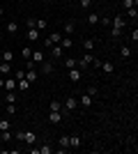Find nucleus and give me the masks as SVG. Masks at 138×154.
I'll list each match as a JSON object with an SVG mask.
<instances>
[{
  "mask_svg": "<svg viewBox=\"0 0 138 154\" xmlns=\"http://www.w3.org/2000/svg\"><path fill=\"white\" fill-rule=\"evenodd\" d=\"M14 138L23 140L26 145H35V143H37V134H35V131H23V129H21V131H16V134H14Z\"/></svg>",
  "mask_w": 138,
  "mask_h": 154,
  "instance_id": "nucleus-1",
  "label": "nucleus"
},
{
  "mask_svg": "<svg viewBox=\"0 0 138 154\" xmlns=\"http://www.w3.org/2000/svg\"><path fill=\"white\" fill-rule=\"evenodd\" d=\"M76 108H78V99H76V97H67L65 99V110L67 113H74Z\"/></svg>",
  "mask_w": 138,
  "mask_h": 154,
  "instance_id": "nucleus-2",
  "label": "nucleus"
},
{
  "mask_svg": "<svg viewBox=\"0 0 138 154\" xmlns=\"http://www.w3.org/2000/svg\"><path fill=\"white\" fill-rule=\"evenodd\" d=\"M92 60H94V55H92V53H85L81 60H76V64H78V69H85L87 64H92Z\"/></svg>",
  "mask_w": 138,
  "mask_h": 154,
  "instance_id": "nucleus-3",
  "label": "nucleus"
},
{
  "mask_svg": "<svg viewBox=\"0 0 138 154\" xmlns=\"http://www.w3.org/2000/svg\"><path fill=\"white\" fill-rule=\"evenodd\" d=\"M26 37L30 39V42H37V39H41V32L37 30V28H28V32H26Z\"/></svg>",
  "mask_w": 138,
  "mask_h": 154,
  "instance_id": "nucleus-4",
  "label": "nucleus"
},
{
  "mask_svg": "<svg viewBox=\"0 0 138 154\" xmlns=\"http://www.w3.org/2000/svg\"><path fill=\"white\" fill-rule=\"evenodd\" d=\"M111 23H113V28H120V30H124L127 28V21H124V16H115V19H111Z\"/></svg>",
  "mask_w": 138,
  "mask_h": 154,
  "instance_id": "nucleus-5",
  "label": "nucleus"
},
{
  "mask_svg": "<svg viewBox=\"0 0 138 154\" xmlns=\"http://www.w3.org/2000/svg\"><path fill=\"white\" fill-rule=\"evenodd\" d=\"M48 53H51L53 58H60V55H65V48H62L60 44H53L51 48H48Z\"/></svg>",
  "mask_w": 138,
  "mask_h": 154,
  "instance_id": "nucleus-6",
  "label": "nucleus"
},
{
  "mask_svg": "<svg viewBox=\"0 0 138 154\" xmlns=\"http://www.w3.org/2000/svg\"><path fill=\"white\" fill-rule=\"evenodd\" d=\"M99 69H104V74H113L115 71V64L111 62V60H101V67Z\"/></svg>",
  "mask_w": 138,
  "mask_h": 154,
  "instance_id": "nucleus-7",
  "label": "nucleus"
},
{
  "mask_svg": "<svg viewBox=\"0 0 138 154\" xmlns=\"http://www.w3.org/2000/svg\"><path fill=\"white\" fill-rule=\"evenodd\" d=\"M81 76H83V74H81V69H76V67H72V69H69V81H72V83H78Z\"/></svg>",
  "mask_w": 138,
  "mask_h": 154,
  "instance_id": "nucleus-8",
  "label": "nucleus"
},
{
  "mask_svg": "<svg viewBox=\"0 0 138 154\" xmlns=\"http://www.w3.org/2000/svg\"><path fill=\"white\" fill-rule=\"evenodd\" d=\"M16 88H19L21 92H26L28 88H30V81H28V78L23 76V78H21V81H16Z\"/></svg>",
  "mask_w": 138,
  "mask_h": 154,
  "instance_id": "nucleus-9",
  "label": "nucleus"
},
{
  "mask_svg": "<svg viewBox=\"0 0 138 154\" xmlns=\"http://www.w3.org/2000/svg\"><path fill=\"white\" fill-rule=\"evenodd\" d=\"M5 90L7 92H12V90H16V78H5Z\"/></svg>",
  "mask_w": 138,
  "mask_h": 154,
  "instance_id": "nucleus-10",
  "label": "nucleus"
},
{
  "mask_svg": "<svg viewBox=\"0 0 138 154\" xmlns=\"http://www.w3.org/2000/svg\"><path fill=\"white\" fill-rule=\"evenodd\" d=\"M48 120H51L53 124H60V120H62V115H60V110H51V113H48Z\"/></svg>",
  "mask_w": 138,
  "mask_h": 154,
  "instance_id": "nucleus-11",
  "label": "nucleus"
},
{
  "mask_svg": "<svg viewBox=\"0 0 138 154\" xmlns=\"http://www.w3.org/2000/svg\"><path fill=\"white\" fill-rule=\"evenodd\" d=\"M35 28H37L39 32H44L46 28H48V21H46V19H37V21H35Z\"/></svg>",
  "mask_w": 138,
  "mask_h": 154,
  "instance_id": "nucleus-12",
  "label": "nucleus"
},
{
  "mask_svg": "<svg viewBox=\"0 0 138 154\" xmlns=\"http://www.w3.org/2000/svg\"><path fill=\"white\" fill-rule=\"evenodd\" d=\"M81 106H83V108H90V106H92V97L87 94V92L81 97Z\"/></svg>",
  "mask_w": 138,
  "mask_h": 154,
  "instance_id": "nucleus-13",
  "label": "nucleus"
},
{
  "mask_svg": "<svg viewBox=\"0 0 138 154\" xmlns=\"http://www.w3.org/2000/svg\"><path fill=\"white\" fill-rule=\"evenodd\" d=\"M41 64V74H51L53 71V62H48V60H44V62H39Z\"/></svg>",
  "mask_w": 138,
  "mask_h": 154,
  "instance_id": "nucleus-14",
  "label": "nucleus"
},
{
  "mask_svg": "<svg viewBox=\"0 0 138 154\" xmlns=\"http://www.w3.org/2000/svg\"><path fill=\"white\" fill-rule=\"evenodd\" d=\"M30 60H32L35 64H39V62H44V55H41V51H32V55H30Z\"/></svg>",
  "mask_w": 138,
  "mask_h": 154,
  "instance_id": "nucleus-15",
  "label": "nucleus"
},
{
  "mask_svg": "<svg viewBox=\"0 0 138 154\" xmlns=\"http://www.w3.org/2000/svg\"><path fill=\"white\" fill-rule=\"evenodd\" d=\"M0 74H12V62H0Z\"/></svg>",
  "mask_w": 138,
  "mask_h": 154,
  "instance_id": "nucleus-16",
  "label": "nucleus"
},
{
  "mask_svg": "<svg viewBox=\"0 0 138 154\" xmlns=\"http://www.w3.org/2000/svg\"><path fill=\"white\" fill-rule=\"evenodd\" d=\"M48 42H51V44H60V39H62V35H60V32H51V35H48Z\"/></svg>",
  "mask_w": 138,
  "mask_h": 154,
  "instance_id": "nucleus-17",
  "label": "nucleus"
},
{
  "mask_svg": "<svg viewBox=\"0 0 138 154\" xmlns=\"http://www.w3.org/2000/svg\"><path fill=\"white\" fill-rule=\"evenodd\" d=\"M60 46H62V48H65V51H67V48H72V46H74L72 37H62V39H60Z\"/></svg>",
  "mask_w": 138,
  "mask_h": 154,
  "instance_id": "nucleus-18",
  "label": "nucleus"
},
{
  "mask_svg": "<svg viewBox=\"0 0 138 154\" xmlns=\"http://www.w3.org/2000/svg\"><path fill=\"white\" fill-rule=\"evenodd\" d=\"M37 76H39V74H37L35 69H26V78L30 81V83H35V81H37Z\"/></svg>",
  "mask_w": 138,
  "mask_h": 154,
  "instance_id": "nucleus-19",
  "label": "nucleus"
},
{
  "mask_svg": "<svg viewBox=\"0 0 138 154\" xmlns=\"http://www.w3.org/2000/svg\"><path fill=\"white\" fill-rule=\"evenodd\" d=\"M99 19H101V16H97V14H94V12H92V14H87V23H90V26H97V23H99Z\"/></svg>",
  "mask_w": 138,
  "mask_h": 154,
  "instance_id": "nucleus-20",
  "label": "nucleus"
},
{
  "mask_svg": "<svg viewBox=\"0 0 138 154\" xmlns=\"http://www.w3.org/2000/svg\"><path fill=\"white\" fill-rule=\"evenodd\" d=\"M7 32H9V35L19 32V23H16V21H9V23H7Z\"/></svg>",
  "mask_w": 138,
  "mask_h": 154,
  "instance_id": "nucleus-21",
  "label": "nucleus"
},
{
  "mask_svg": "<svg viewBox=\"0 0 138 154\" xmlns=\"http://www.w3.org/2000/svg\"><path fill=\"white\" fill-rule=\"evenodd\" d=\"M74 28H76V23H74V21H67L65 23V35H74Z\"/></svg>",
  "mask_w": 138,
  "mask_h": 154,
  "instance_id": "nucleus-22",
  "label": "nucleus"
},
{
  "mask_svg": "<svg viewBox=\"0 0 138 154\" xmlns=\"http://www.w3.org/2000/svg\"><path fill=\"white\" fill-rule=\"evenodd\" d=\"M83 48H85V53H92V48H94V39H85V42H83Z\"/></svg>",
  "mask_w": 138,
  "mask_h": 154,
  "instance_id": "nucleus-23",
  "label": "nucleus"
},
{
  "mask_svg": "<svg viewBox=\"0 0 138 154\" xmlns=\"http://www.w3.org/2000/svg\"><path fill=\"white\" fill-rule=\"evenodd\" d=\"M67 147H69V136H62L60 138V152H65Z\"/></svg>",
  "mask_w": 138,
  "mask_h": 154,
  "instance_id": "nucleus-24",
  "label": "nucleus"
},
{
  "mask_svg": "<svg viewBox=\"0 0 138 154\" xmlns=\"http://www.w3.org/2000/svg\"><path fill=\"white\" fill-rule=\"evenodd\" d=\"M127 19H133V21L138 19V9L136 7H129V9H127Z\"/></svg>",
  "mask_w": 138,
  "mask_h": 154,
  "instance_id": "nucleus-25",
  "label": "nucleus"
},
{
  "mask_svg": "<svg viewBox=\"0 0 138 154\" xmlns=\"http://www.w3.org/2000/svg\"><path fill=\"white\" fill-rule=\"evenodd\" d=\"M0 136H2V143H9L14 138V134L9 131V129H7V131H0Z\"/></svg>",
  "mask_w": 138,
  "mask_h": 154,
  "instance_id": "nucleus-26",
  "label": "nucleus"
},
{
  "mask_svg": "<svg viewBox=\"0 0 138 154\" xmlns=\"http://www.w3.org/2000/svg\"><path fill=\"white\" fill-rule=\"evenodd\" d=\"M78 145H81L78 136H69V147H78Z\"/></svg>",
  "mask_w": 138,
  "mask_h": 154,
  "instance_id": "nucleus-27",
  "label": "nucleus"
},
{
  "mask_svg": "<svg viewBox=\"0 0 138 154\" xmlns=\"http://www.w3.org/2000/svg\"><path fill=\"white\" fill-rule=\"evenodd\" d=\"M120 55H122V58H131V48H129V46H122V48H120Z\"/></svg>",
  "mask_w": 138,
  "mask_h": 154,
  "instance_id": "nucleus-28",
  "label": "nucleus"
},
{
  "mask_svg": "<svg viewBox=\"0 0 138 154\" xmlns=\"http://www.w3.org/2000/svg\"><path fill=\"white\" fill-rule=\"evenodd\" d=\"M5 101H7V103H16V94H14V90L5 94Z\"/></svg>",
  "mask_w": 138,
  "mask_h": 154,
  "instance_id": "nucleus-29",
  "label": "nucleus"
},
{
  "mask_svg": "<svg viewBox=\"0 0 138 154\" xmlns=\"http://www.w3.org/2000/svg\"><path fill=\"white\" fill-rule=\"evenodd\" d=\"M37 152H39V154H53V152H55V149H53L51 145H44V147H41V149L37 147Z\"/></svg>",
  "mask_w": 138,
  "mask_h": 154,
  "instance_id": "nucleus-30",
  "label": "nucleus"
},
{
  "mask_svg": "<svg viewBox=\"0 0 138 154\" xmlns=\"http://www.w3.org/2000/svg\"><path fill=\"white\" fill-rule=\"evenodd\" d=\"M138 5V0H122V7L124 9H129V7H136Z\"/></svg>",
  "mask_w": 138,
  "mask_h": 154,
  "instance_id": "nucleus-31",
  "label": "nucleus"
},
{
  "mask_svg": "<svg viewBox=\"0 0 138 154\" xmlns=\"http://www.w3.org/2000/svg\"><path fill=\"white\" fill-rule=\"evenodd\" d=\"M2 60H5V62H12V60H14V53L12 51H5V53H2Z\"/></svg>",
  "mask_w": 138,
  "mask_h": 154,
  "instance_id": "nucleus-32",
  "label": "nucleus"
},
{
  "mask_svg": "<svg viewBox=\"0 0 138 154\" xmlns=\"http://www.w3.org/2000/svg\"><path fill=\"white\" fill-rule=\"evenodd\" d=\"M65 67H67V69L76 67V58H67V60H65Z\"/></svg>",
  "mask_w": 138,
  "mask_h": 154,
  "instance_id": "nucleus-33",
  "label": "nucleus"
},
{
  "mask_svg": "<svg viewBox=\"0 0 138 154\" xmlns=\"http://www.w3.org/2000/svg\"><path fill=\"white\" fill-rule=\"evenodd\" d=\"M30 55H32V48H28V46H23V58L30 60Z\"/></svg>",
  "mask_w": 138,
  "mask_h": 154,
  "instance_id": "nucleus-34",
  "label": "nucleus"
},
{
  "mask_svg": "<svg viewBox=\"0 0 138 154\" xmlns=\"http://www.w3.org/2000/svg\"><path fill=\"white\" fill-rule=\"evenodd\" d=\"M9 129V120H0V131H7Z\"/></svg>",
  "mask_w": 138,
  "mask_h": 154,
  "instance_id": "nucleus-35",
  "label": "nucleus"
},
{
  "mask_svg": "<svg viewBox=\"0 0 138 154\" xmlns=\"http://www.w3.org/2000/svg\"><path fill=\"white\" fill-rule=\"evenodd\" d=\"M51 110H60V101H58V99H53V101H51Z\"/></svg>",
  "mask_w": 138,
  "mask_h": 154,
  "instance_id": "nucleus-36",
  "label": "nucleus"
},
{
  "mask_svg": "<svg viewBox=\"0 0 138 154\" xmlns=\"http://www.w3.org/2000/svg\"><path fill=\"white\" fill-rule=\"evenodd\" d=\"M7 113H9V115H14V113H16V106H14V103H7Z\"/></svg>",
  "mask_w": 138,
  "mask_h": 154,
  "instance_id": "nucleus-37",
  "label": "nucleus"
},
{
  "mask_svg": "<svg viewBox=\"0 0 138 154\" xmlns=\"http://www.w3.org/2000/svg\"><path fill=\"white\" fill-rule=\"evenodd\" d=\"M12 74H14V78H16V81H21V78L26 76V74H23V69H21V71H12Z\"/></svg>",
  "mask_w": 138,
  "mask_h": 154,
  "instance_id": "nucleus-38",
  "label": "nucleus"
},
{
  "mask_svg": "<svg viewBox=\"0 0 138 154\" xmlns=\"http://www.w3.org/2000/svg\"><path fill=\"white\" fill-rule=\"evenodd\" d=\"M78 5H81V7H85V9H87V7L92 5V0H78Z\"/></svg>",
  "mask_w": 138,
  "mask_h": 154,
  "instance_id": "nucleus-39",
  "label": "nucleus"
},
{
  "mask_svg": "<svg viewBox=\"0 0 138 154\" xmlns=\"http://www.w3.org/2000/svg\"><path fill=\"white\" fill-rule=\"evenodd\" d=\"M113 37H115V39L122 37V30H120V28H113Z\"/></svg>",
  "mask_w": 138,
  "mask_h": 154,
  "instance_id": "nucleus-40",
  "label": "nucleus"
},
{
  "mask_svg": "<svg viewBox=\"0 0 138 154\" xmlns=\"http://www.w3.org/2000/svg\"><path fill=\"white\" fill-rule=\"evenodd\" d=\"M85 92H87V94H90V97H97V88H87Z\"/></svg>",
  "mask_w": 138,
  "mask_h": 154,
  "instance_id": "nucleus-41",
  "label": "nucleus"
},
{
  "mask_svg": "<svg viewBox=\"0 0 138 154\" xmlns=\"http://www.w3.org/2000/svg\"><path fill=\"white\" fill-rule=\"evenodd\" d=\"M131 39H133V44L138 42V28H133V32H131Z\"/></svg>",
  "mask_w": 138,
  "mask_h": 154,
  "instance_id": "nucleus-42",
  "label": "nucleus"
},
{
  "mask_svg": "<svg viewBox=\"0 0 138 154\" xmlns=\"http://www.w3.org/2000/svg\"><path fill=\"white\" fill-rule=\"evenodd\" d=\"M35 21H37V19H26V26L28 28H35Z\"/></svg>",
  "mask_w": 138,
  "mask_h": 154,
  "instance_id": "nucleus-43",
  "label": "nucleus"
},
{
  "mask_svg": "<svg viewBox=\"0 0 138 154\" xmlns=\"http://www.w3.org/2000/svg\"><path fill=\"white\" fill-rule=\"evenodd\" d=\"M92 64H94V69H99V67H101V60L94 58V60H92Z\"/></svg>",
  "mask_w": 138,
  "mask_h": 154,
  "instance_id": "nucleus-44",
  "label": "nucleus"
},
{
  "mask_svg": "<svg viewBox=\"0 0 138 154\" xmlns=\"http://www.w3.org/2000/svg\"><path fill=\"white\" fill-rule=\"evenodd\" d=\"M2 88H5V78H0V90H2Z\"/></svg>",
  "mask_w": 138,
  "mask_h": 154,
  "instance_id": "nucleus-45",
  "label": "nucleus"
},
{
  "mask_svg": "<svg viewBox=\"0 0 138 154\" xmlns=\"http://www.w3.org/2000/svg\"><path fill=\"white\" fill-rule=\"evenodd\" d=\"M2 14H5V9H2V7H0V16H2Z\"/></svg>",
  "mask_w": 138,
  "mask_h": 154,
  "instance_id": "nucleus-46",
  "label": "nucleus"
},
{
  "mask_svg": "<svg viewBox=\"0 0 138 154\" xmlns=\"http://www.w3.org/2000/svg\"><path fill=\"white\" fill-rule=\"evenodd\" d=\"M0 145H2V136H0Z\"/></svg>",
  "mask_w": 138,
  "mask_h": 154,
  "instance_id": "nucleus-47",
  "label": "nucleus"
}]
</instances>
